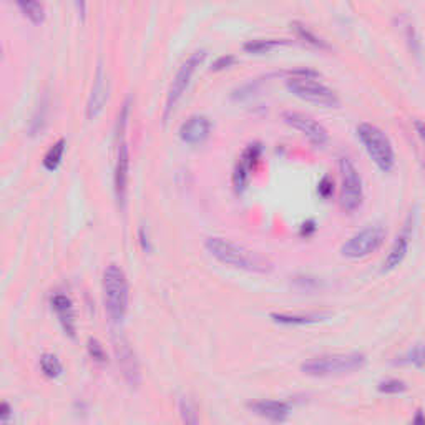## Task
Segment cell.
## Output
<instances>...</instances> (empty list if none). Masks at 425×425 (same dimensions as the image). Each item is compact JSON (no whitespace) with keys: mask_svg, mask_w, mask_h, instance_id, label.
Returning <instances> with one entry per match:
<instances>
[{"mask_svg":"<svg viewBox=\"0 0 425 425\" xmlns=\"http://www.w3.org/2000/svg\"><path fill=\"white\" fill-rule=\"evenodd\" d=\"M40 369L42 372L50 379H57L58 376H62L63 372V365L60 363V359L53 354H44L40 357Z\"/></svg>","mask_w":425,"mask_h":425,"instance_id":"22","label":"cell"},{"mask_svg":"<svg viewBox=\"0 0 425 425\" xmlns=\"http://www.w3.org/2000/svg\"><path fill=\"white\" fill-rule=\"evenodd\" d=\"M115 354L125 381L132 387H137L140 384V365H138L133 349L125 339L120 338V340H115Z\"/></svg>","mask_w":425,"mask_h":425,"instance_id":"12","label":"cell"},{"mask_svg":"<svg viewBox=\"0 0 425 425\" xmlns=\"http://www.w3.org/2000/svg\"><path fill=\"white\" fill-rule=\"evenodd\" d=\"M314 231H315V223H314L313 220L302 223V226H301V236H311V234H313Z\"/></svg>","mask_w":425,"mask_h":425,"instance_id":"32","label":"cell"},{"mask_svg":"<svg viewBox=\"0 0 425 425\" xmlns=\"http://www.w3.org/2000/svg\"><path fill=\"white\" fill-rule=\"evenodd\" d=\"M65 148H67V141L63 140V138H60V140L50 146L49 151L44 157V166L47 168L49 171H55L57 168L60 166L63 153H65Z\"/></svg>","mask_w":425,"mask_h":425,"instance_id":"20","label":"cell"},{"mask_svg":"<svg viewBox=\"0 0 425 425\" xmlns=\"http://www.w3.org/2000/svg\"><path fill=\"white\" fill-rule=\"evenodd\" d=\"M128 178H130V148L125 140L119 143L116 148V162H115V196L119 205L123 208L128 193Z\"/></svg>","mask_w":425,"mask_h":425,"instance_id":"11","label":"cell"},{"mask_svg":"<svg viewBox=\"0 0 425 425\" xmlns=\"http://www.w3.org/2000/svg\"><path fill=\"white\" fill-rule=\"evenodd\" d=\"M291 27L294 28V32H296L302 40L307 42V44L314 45V47H319V49H329V45H327L326 42L321 39V37H318L315 33L311 32L309 28H307L306 25H302L301 22H293Z\"/></svg>","mask_w":425,"mask_h":425,"instance_id":"24","label":"cell"},{"mask_svg":"<svg viewBox=\"0 0 425 425\" xmlns=\"http://www.w3.org/2000/svg\"><path fill=\"white\" fill-rule=\"evenodd\" d=\"M318 191L322 198H329L332 195V191H334V183H332L329 176H324L321 182H319Z\"/></svg>","mask_w":425,"mask_h":425,"instance_id":"30","label":"cell"},{"mask_svg":"<svg viewBox=\"0 0 425 425\" xmlns=\"http://www.w3.org/2000/svg\"><path fill=\"white\" fill-rule=\"evenodd\" d=\"M283 120L297 132H301L304 137L315 146H322L324 143L329 140V133L324 126L314 120L313 116L306 115L301 112H284Z\"/></svg>","mask_w":425,"mask_h":425,"instance_id":"9","label":"cell"},{"mask_svg":"<svg viewBox=\"0 0 425 425\" xmlns=\"http://www.w3.org/2000/svg\"><path fill=\"white\" fill-rule=\"evenodd\" d=\"M211 133V121L205 115H193L180 128V138L188 145H201Z\"/></svg>","mask_w":425,"mask_h":425,"instance_id":"13","label":"cell"},{"mask_svg":"<svg viewBox=\"0 0 425 425\" xmlns=\"http://www.w3.org/2000/svg\"><path fill=\"white\" fill-rule=\"evenodd\" d=\"M12 419V407L8 402H0V422L8 424Z\"/></svg>","mask_w":425,"mask_h":425,"instance_id":"31","label":"cell"},{"mask_svg":"<svg viewBox=\"0 0 425 425\" xmlns=\"http://www.w3.org/2000/svg\"><path fill=\"white\" fill-rule=\"evenodd\" d=\"M108 98V83H107V75L103 73L102 67H98V71H96L95 77V85L92 88L90 98H88L87 103V116L90 120L96 119L103 110L105 103H107Z\"/></svg>","mask_w":425,"mask_h":425,"instance_id":"16","label":"cell"},{"mask_svg":"<svg viewBox=\"0 0 425 425\" xmlns=\"http://www.w3.org/2000/svg\"><path fill=\"white\" fill-rule=\"evenodd\" d=\"M324 314H284V313H271V319L276 324L283 326H309V324H318L326 319Z\"/></svg>","mask_w":425,"mask_h":425,"instance_id":"18","label":"cell"},{"mask_svg":"<svg viewBox=\"0 0 425 425\" xmlns=\"http://www.w3.org/2000/svg\"><path fill=\"white\" fill-rule=\"evenodd\" d=\"M234 62H236V57L234 55H221L211 63V71H221L229 69Z\"/></svg>","mask_w":425,"mask_h":425,"instance_id":"29","label":"cell"},{"mask_svg":"<svg viewBox=\"0 0 425 425\" xmlns=\"http://www.w3.org/2000/svg\"><path fill=\"white\" fill-rule=\"evenodd\" d=\"M205 246L214 259L223 264H228V266L258 272V275H268L272 271V263L266 256L259 254L258 251L248 250V248L229 241V239L213 236L206 239Z\"/></svg>","mask_w":425,"mask_h":425,"instance_id":"1","label":"cell"},{"mask_svg":"<svg viewBox=\"0 0 425 425\" xmlns=\"http://www.w3.org/2000/svg\"><path fill=\"white\" fill-rule=\"evenodd\" d=\"M401 363L412 364V365H417V367H422V364H424L422 346H420V344H417V346H415L414 349H410V351L402 357Z\"/></svg>","mask_w":425,"mask_h":425,"instance_id":"27","label":"cell"},{"mask_svg":"<svg viewBox=\"0 0 425 425\" xmlns=\"http://www.w3.org/2000/svg\"><path fill=\"white\" fill-rule=\"evenodd\" d=\"M180 415H182L183 425H200V415H198L195 402L189 401L188 397L180 401Z\"/></svg>","mask_w":425,"mask_h":425,"instance_id":"23","label":"cell"},{"mask_svg":"<svg viewBox=\"0 0 425 425\" xmlns=\"http://www.w3.org/2000/svg\"><path fill=\"white\" fill-rule=\"evenodd\" d=\"M52 309L55 311L58 321L62 324V329L67 336L71 339H75V332H77V326H75V311H73V302L67 294L57 293L52 296Z\"/></svg>","mask_w":425,"mask_h":425,"instance_id":"15","label":"cell"},{"mask_svg":"<svg viewBox=\"0 0 425 425\" xmlns=\"http://www.w3.org/2000/svg\"><path fill=\"white\" fill-rule=\"evenodd\" d=\"M286 87L293 95H296L301 100H306V102L329 108H336L340 105V100L336 95V92L324 85V83L315 82L314 78L289 77L286 80Z\"/></svg>","mask_w":425,"mask_h":425,"instance_id":"6","label":"cell"},{"mask_svg":"<svg viewBox=\"0 0 425 425\" xmlns=\"http://www.w3.org/2000/svg\"><path fill=\"white\" fill-rule=\"evenodd\" d=\"M415 126H417V133L419 137L422 138L424 137V128H422V121H415Z\"/></svg>","mask_w":425,"mask_h":425,"instance_id":"35","label":"cell"},{"mask_svg":"<svg viewBox=\"0 0 425 425\" xmlns=\"http://www.w3.org/2000/svg\"><path fill=\"white\" fill-rule=\"evenodd\" d=\"M410 425H425L422 410H417V412H415V415H414V419H412Z\"/></svg>","mask_w":425,"mask_h":425,"instance_id":"33","label":"cell"},{"mask_svg":"<svg viewBox=\"0 0 425 425\" xmlns=\"http://www.w3.org/2000/svg\"><path fill=\"white\" fill-rule=\"evenodd\" d=\"M261 153H263V146L261 143H251L244 148L241 158L236 163L233 171V187L236 189V193H243L250 182L251 171L254 170L256 163L259 162Z\"/></svg>","mask_w":425,"mask_h":425,"instance_id":"10","label":"cell"},{"mask_svg":"<svg viewBox=\"0 0 425 425\" xmlns=\"http://www.w3.org/2000/svg\"><path fill=\"white\" fill-rule=\"evenodd\" d=\"M377 390L381 394H389V395L402 394L407 390V384L404 381H399V379H387V381L379 382Z\"/></svg>","mask_w":425,"mask_h":425,"instance_id":"25","label":"cell"},{"mask_svg":"<svg viewBox=\"0 0 425 425\" xmlns=\"http://www.w3.org/2000/svg\"><path fill=\"white\" fill-rule=\"evenodd\" d=\"M367 357L361 352H349V354H324L311 357L301 364L302 374L311 377H331L352 374L363 369Z\"/></svg>","mask_w":425,"mask_h":425,"instance_id":"3","label":"cell"},{"mask_svg":"<svg viewBox=\"0 0 425 425\" xmlns=\"http://www.w3.org/2000/svg\"><path fill=\"white\" fill-rule=\"evenodd\" d=\"M385 234V229L381 225H370L349 238L340 248V254L349 259L367 258L384 244Z\"/></svg>","mask_w":425,"mask_h":425,"instance_id":"7","label":"cell"},{"mask_svg":"<svg viewBox=\"0 0 425 425\" xmlns=\"http://www.w3.org/2000/svg\"><path fill=\"white\" fill-rule=\"evenodd\" d=\"M294 284H296L301 291H314V289L319 286V281L311 276H300L294 279Z\"/></svg>","mask_w":425,"mask_h":425,"instance_id":"28","label":"cell"},{"mask_svg":"<svg viewBox=\"0 0 425 425\" xmlns=\"http://www.w3.org/2000/svg\"><path fill=\"white\" fill-rule=\"evenodd\" d=\"M409 246H410V233L409 229L406 228L397 238H395L392 248H390L389 254H387V258L384 261L382 272H389L397 266H401L402 261L406 259L407 251H409Z\"/></svg>","mask_w":425,"mask_h":425,"instance_id":"17","label":"cell"},{"mask_svg":"<svg viewBox=\"0 0 425 425\" xmlns=\"http://www.w3.org/2000/svg\"><path fill=\"white\" fill-rule=\"evenodd\" d=\"M140 241H141V246H143V250L145 251H148L150 250V241H148V236H146L145 234V231H140Z\"/></svg>","mask_w":425,"mask_h":425,"instance_id":"34","label":"cell"},{"mask_svg":"<svg viewBox=\"0 0 425 425\" xmlns=\"http://www.w3.org/2000/svg\"><path fill=\"white\" fill-rule=\"evenodd\" d=\"M17 7L32 24H42L45 20V8L40 2H19Z\"/></svg>","mask_w":425,"mask_h":425,"instance_id":"21","label":"cell"},{"mask_svg":"<svg viewBox=\"0 0 425 425\" xmlns=\"http://www.w3.org/2000/svg\"><path fill=\"white\" fill-rule=\"evenodd\" d=\"M87 349H88V354H90L92 359L95 361V363L98 364H107V351H105L103 344L100 342L98 339L90 338L87 342Z\"/></svg>","mask_w":425,"mask_h":425,"instance_id":"26","label":"cell"},{"mask_svg":"<svg viewBox=\"0 0 425 425\" xmlns=\"http://www.w3.org/2000/svg\"><path fill=\"white\" fill-rule=\"evenodd\" d=\"M339 173H340L339 206L342 211L352 213L363 205V198H364L363 178H361L354 163H352L349 158L339 159Z\"/></svg>","mask_w":425,"mask_h":425,"instance_id":"5","label":"cell"},{"mask_svg":"<svg viewBox=\"0 0 425 425\" xmlns=\"http://www.w3.org/2000/svg\"><path fill=\"white\" fill-rule=\"evenodd\" d=\"M357 137L363 141L369 157L379 166V170L389 173L395 166V151L389 137L372 123H361L357 126Z\"/></svg>","mask_w":425,"mask_h":425,"instance_id":"4","label":"cell"},{"mask_svg":"<svg viewBox=\"0 0 425 425\" xmlns=\"http://www.w3.org/2000/svg\"><path fill=\"white\" fill-rule=\"evenodd\" d=\"M288 44H291V40H286V39H254V40L246 42V44L243 45V49L246 50L248 53H268V52H271V50L281 47V45H288Z\"/></svg>","mask_w":425,"mask_h":425,"instance_id":"19","label":"cell"},{"mask_svg":"<svg viewBox=\"0 0 425 425\" xmlns=\"http://www.w3.org/2000/svg\"><path fill=\"white\" fill-rule=\"evenodd\" d=\"M103 302L112 322L120 324L128 311L130 289L126 276L119 264H108L103 271Z\"/></svg>","mask_w":425,"mask_h":425,"instance_id":"2","label":"cell"},{"mask_svg":"<svg viewBox=\"0 0 425 425\" xmlns=\"http://www.w3.org/2000/svg\"><path fill=\"white\" fill-rule=\"evenodd\" d=\"M250 409L269 422L283 424L291 414V404L284 401H256L250 404Z\"/></svg>","mask_w":425,"mask_h":425,"instance_id":"14","label":"cell"},{"mask_svg":"<svg viewBox=\"0 0 425 425\" xmlns=\"http://www.w3.org/2000/svg\"><path fill=\"white\" fill-rule=\"evenodd\" d=\"M206 58V50H196L189 55L187 60L183 62V65L180 67V70L176 71L173 82H171L170 90H168L166 95V105H165V120L170 116V113L175 110L176 103L182 100V96L187 92V88L191 82V77L195 75V71L198 70V67L205 62Z\"/></svg>","mask_w":425,"mask_h":425,"instance_id":"8","label":"cell"}]
</instances>
